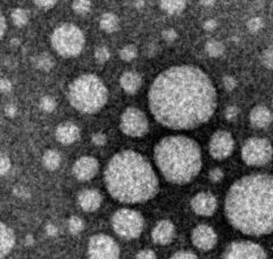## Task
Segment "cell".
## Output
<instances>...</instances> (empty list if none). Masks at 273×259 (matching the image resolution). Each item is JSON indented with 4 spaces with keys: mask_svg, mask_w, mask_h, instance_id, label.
<instances>
[{
    "mask_svg": "<svg viewBox=\"0 0 273 259\" xmlns=\"http://www.w3.org/2000/svg\"><path fill=\"white\" fill-rule=\"evenodd\" d=\"M148 102L151 114L161 125L175 130L194 129L213 115L216 91L203 70L175 65L154 80Z\"/></svg>",
    "mask_w": 273,
    "mask_h": 259,
    "instance_id": "cell-1",
    "label": "cell"
},
{
    "mask_svg": "<svg viewBox=\"0 0 273 259\" xmlns=\"http://www.w3.org/2000/svg\"><path fill=\"white\" fill-rule=\"evenodd\" d=\"M225 215L245 234L273 232V177L254 174L237 181L225 197Z\"/></svg>",
    "mask_w": 273,
    "mask_h": 259,
    "instance_id": "cell-2",
    "label": "cell"
},
{
    "mask_svg": "<svg viewBox=\"0 0 273 259\" xmlns=\"http://www.w3.org/2000/svg\"><path fill=\"white\" fill-rule=\"evenodd\" d=\"M104 178L109 194L123 203L146 202L158 192L153 167L134 151L116 153L106 167Z\"/></svg>",
    "mask_w": 273,
    "mask_h": 259,
    "instance_id": "cell-3",
    "label": "cell"
},
{
    "mask_svg": "<svg viewBox=\"0 0 273 259\" xmlns=\"http://www.w3.org/2000/svg\"><path fill=\"white\" fill-rule=\"evenodd\" d=\"M154 156L162 174L174 184H187L201 168L199 146L186 136L165 137L156 145Z\"/></svg>",
    "mask_w": 273,
    "mask_h": 259,
    "instance_id": "cell-4",
    "label": "cell"
},
{
    "mask_svg": "<svg viewBox=\"0 0 273 259\" xmlns=\"http://www.w3.org/2000/svg\"><path fill=\"white\" fill-rule=\"evenodd\" d=\"M107 89L95 74H83L69 88V99L74 109L83 113H95L107 102Z\"/></svg>",
    "mask_w": 273,
    "mask_h": 259,
    "instance_id": "cell-5",
    "label": "cell"
},
{
    "mask_svg": "<svg viewBox=\"0 0 273 259\" xmlns=\"http://www.w3.org/2000/svg\"><path fill=\"white\" fill-rule=\"evenodd\" d=\"M84 35L73 24L59 25L52 34V45L56 52L64 57H74L82 52L84 47Z\"/></svg>",
    "mask_w": 273,
    "mask_h": 259,
    "instance_id": "cell-6",
    "label": "cell"
},
{
    "mask_svg": "<svg viewBox=\"0 0 273 259\" xmlns=\"http://www.w3.org/2000/svg\"><path fill=\"white\" fill-rule=\"evenodd\" d=\"M112 224L114 231L124 238L138 237L144 228V218L139 212L131 209H121L116 211Z\"/></svg>",
    "mask_w": 273,
    "mask_h": 259,
    "instance_id": "cell-7",
    "label": "cell"
},
{
    "mask_svg": "<svg viewBox=\"0 0 273 259\" xmlns=\"http://www.w3.org/2000/svg\"><path fill=\"white\" fill-rule=\"evenodd\" d=\"M272 146L264 138H249L242 146V159L249 166H263L272 158Z\"/></svg>",
    "mask_w": 273,
    "mask_h": 259,
    "instance_id": "cell-8",
    "label": "cell"
},
{
    "mask_svg": "<svg viewBox=\"0 0 273 259\" xmlns=\"http://www.w3.org/2000/svg\"><path fill=\"white\" fill-rule=\"evenodd\" d=\"M88 255L89 259H120V248L110 236L97 234L90 238Z\"/></svg>",
    "mask_w": 273,
    "mask_h": 259,
    "instance_id": "cell-9",
    "label": "cell"
},
{
    "mask_svg": "<svg viewBox=\"0 0 273 259\" xmlns=\"http://www.w3.org/2000/svg\"><path fill=\"white\" fill-rule=\"evenodd\" d=\"M121 130L131 137H141L148 131V120L143 111L128 108L121 116Z\"/></svg>",
    "mask_w": 273,
    "mask_h": 259,
    "instance_id": "cell-10",
    "label": "cell"
},
{
    "mask_svg": "<svg viewBox=\"0 0 273 259\" xmlns=\"http://www.w3.org/2000/svg\"><path fill=\"white\" fill-rule=\"evenodd\" d=\"M223 259H267L261 246L251 241L232 242L225 249Z\"/></svg>",
    "mask_w": 273,
    "mask_h": 259,
    "instance_id": "cell-11",
    "label": "cell"
},
{
    "mask_svg": "<svg viewBox=\"0 0 273 259\" xmlns=\"http://www.w3.org/2000/svg\"><path fill=\"white\" fill-rule=\"evenodd\" d=\"M234 151V138L224 130L216 131L210 142V152L215 159H225Z\"/></svg>",
    "mask_w": 273,
    "mask_h": 259,
    "instance_id": "cell-12",
    "label": "cell"
},
{
    "mask_svg": "<svg viewBox=\"0 0 273 259\" xmlns=\"http://www.w3.org/2000/svg\"><path fill=\"white\" fill-rule=\"evenodd\" d=\"M216 233L207 225L197 226L193 232L194 245L201 250H211L216 245Z\"/></svg>",
    "mask_w": 273,
    "mask_h": 259,
    "instance_id": "cell-13",
    "label": "cell"
},
{
    "mask_svg": "<svg viewBox=\"0 0 273 259\" xmlns=\"http://www.w3.org/2000/svg\"><path fill=\"white\" fill-rule=\"evenodd\" d=\"M98 171V162L93 156H82L74 164L73 174L79 181L94 178Z\"/></svg>",
    "mask_w": 273,
    "mask_h": 259,
    "instance_id": "cell-14",
    "label": "cell"
},
{
    "mask_svg": "<svg viewBox=\"0 0 273 259\" xmlns=\"http://www.w3.org/2000/svg\"><path fill=\"white\" fill-rule=\"evenodd\" d=\"M191 208L197 215L211 216L216 209V199L213 194L207 192L198 193L191 200Z\"/></svg>",
    "mask_w": 273,
    "mask_h": 259,
    "instance_id": "cell-15",
    "label": "cell"
},
{
    "mask_svg": "<svg viewBox=\"0 0 273 259\" xmlns=\"http://www.w3.org/2000/svg\"><path fill=\"white\" fill-rule=\"evenodd\" d=\"M174 231L173 223L170 221H161L153 230L151 237L157 245H169L174 236Z\"/></svg>",
    "mask_w": 273,
    "mask_h": 259,
    "instance_id": "cell-16",
    "label": "cell"
},
{
    "mask_svg": "<svg viewBox=\"0 0 273 259\" xmlns=\"http://www.w3.org/2000/svg\"><path fill=\"white\" fill-rule=\"evenodd\" d=\"M79 205L85 211H95L102 205L103 197L96 190H85L79 194Z\"/></svg>",
    "mask_w": 273,
    "mask_h": 259,
    "instance_id": "cell-17",
    "label": "cell"
},
{
    "mask_svg": "<svg viewBox=\"0 0 273 259\" xmlns=\"http://www.w3.org/2000/svg\"><path fill=\"white\" fill-rule=\"evenodd\" d=\"M80 130L78 126L72 123H64L59 125L56 129V138L62 144L69 145L74 143L79 138Z\"/></svg>",
    "mask_w": 273,
    "mask_h": 259,
    "instance_id": "cell-18",
    "label": "cell"
},
{
    "mask_svg": "<svg viewBox=\"0 0 273 259\" xmlns=\"http://www.w3.org/2000/svg\"><path fill=\"white\" fill-rule=\"evenodd\" d=\"M251 124L256 127V128H265L269 126L272 121V114L270 110L265 108V106H256L252 110L251 115Z\"/></svg>",
    "mask_w": 273,
    "mask_h": 259,
    "instance_id": "cell-19",
    "label": "cell"
},
{
    "mask_svg": "<svg viewBox=\"0 0 273 259\" xmlns=\"http://www.w3.org/2000/svg\"><path fill=\"white\" fill-rule=\"evenodd\" d=\"M120 84L125 93L134 94L141 87V77L133 71H128L121 75Z\"/></svg>",
    "mask_w": 273,
    "mask_h": 259,
    "instance_id": "cell-20",
    "label": "cell"
},
{
    "mask_svg": "<svg viewBox=\"0 0 273 259\" xmlns=\"http://www.w3.org/2000/svg\"><path fill=\"white\" fill-rule=\"evenodd\" d=\"M0 235H2V249H0V256L2 258L6 257L15 245V234L12 231V228L6 226V224L2 223V231H0Z\"/></svg>",
    "mask_w": 273,
    "mask_h": 259,
    "instance_id": "cell-21",
    "label": "cell"
},
{
    "mask_svg": "<svg viewBox=\"0 0 273 259\" xmlns=\"http://www.w3.org/2000/svg\"><path fill=\"white\" fill-rule=\"evenodd\" d=\"M187 0H160L161 7L169 14H179L186 7Z\"/></svg>",
    "mask_w": 273,
    "mask_h": 259,
    "instance_id": "cell-22",
    "label": "cell"
},
{
    "mask_svg": "<svg viewBox=\"0 0 273 259\" xmlns=\"http://www.w3.org/2000/svg\"><path fill=\"white\" fill-rule=\"evenodd\" d=\"M100 28L106 32H114L119 29V18L113 13H105L100 17Z\"/></svg>",
    "mask_w": 273,
    "mask_h": 259,
    "instance_id": "cell-23",
    "label": "cell"
},
{
    "mask_svg": "<svg viewBox=\"0 0 273 259\" xmlns=\"http://www.w3.org/2000/svg\"><path fill=\"white\" fill-rule=\"evenodd\" d=\"M42 162L46 168L49 170H55L60 165V155L57 151L49 150L43 154Z\"/></svg>",
    "mask_w": 273,
    "mask_h": 259,
    "instance_id": "cell-24",
    "label": "cell"
},
{
    "mask_svg": "<svg viewBox=\"0 0 273 259\" xmlns=\"http://www.w3.org/2000/svg\"><path fill=\"white\" fill-rule=\"evenodd\" d=\"M33 63L39 70L49 71L54 67V59L47 53H41L33 58Z\"/></svg>",
    "mask_w": 273,
    "mask_h": 259,
    "instance_id": "cell-25",
    "label": "cell"
},
{
    "mask_svg": "<svg viewBox=\"0 0 273 259\" xmlns=\"http://www.w3.org/2000/svg\"><path fill=\"white\" fill-rule=\"evenodd\" d=\"M205 50L211 57H219L224 52V46L217 40H210L205 45Z\"/></svg>",
    "mask_w": 273,
    "mask_h": 259,
    "instance_id": "cell-26",
    "label": "cell"
},
{
    "mask_svg": "<svg viewBox=\"0 0 273 259\" xmlns=\"http://www.w3.org/2000/svg\"><path fill=\"white\" fill-rule=\"evenodd\" d=\"M12 19L16 27H23L29 21V13L23 8H16L12 13Z\"/></svg>",
    "mask_w": 273,
    "mask_h": 259,
    "instance_id": "cell-27",
    "label": "cell"
},
{
    "mask_svg": "<svg viewBox=\"0 0 273 259\" xmlns=\"http://www.w3.org/2000/svg\"><path fill=\"white\" fill-rule=\"evenodd\" d=\"M72 8L77 14L84 15L89 13L91 8V3L90 0H74V3L72 4Z\"/></svg>",
    "mask_w": 273,
    "mask_h": 259,
    "instance_id": "cell-28",
    "label": "cell"
},
{
    "mask_svg": "<svg viewBox=\"0 0 273 259\" xmlns=\"http://www.w3.org/2000/svg\"><path fill=\"white\" fill-rule=\"evenodd\" d=\"M120 56L125 62H130V61H132L136 56V48L133 45H126L125 47L121 49Z\"/></svg>",
    "mask_w": 273,
    "mask_h": 259,
    "instance_id": "cell-29",
    "label": "cell"
},
{
    "mask_svg": "<svg viewBox=\"0 0 273 259\" xmlns=\"http://www.w3.org/2000/svg\"><path fill=\"white\" fill-rule=\"evenodd\" d=\"M69 230L72 234H79V233L83 230L82 220L77 216L71 217L69 221Z\"/></svg>",
    "mask_w": 273,
    "mask_h": 259,
    "instance_id": "cell-30",
    "label": "cell"
},
{
    "mask_svg": "<svg viewBox=\"0 0 273 259\" xmlns=\"http://www.w3.org/2000/svg\"><path fill=\"white\" fill-rule=\"evenodd\" d=\"M40 106L44 111V112H53V111L56 109V102L50 96H44L40 101Z\"/></svg>",
    "mask_w": 273,
    "mask_h": 259,
    "instance_id": "cell-31",
    "label": "cell"
},
{
    "mask_svg": "<svg viewBox=\"0 0 273 259\" xmlns=\"http://www.w3.org/2000/svg\"><path fill=\"white\" fill-rule=\"evenodd\" d=\"M262 63L267 69L273 70V46L264 50V53L262 54Z\"/></svg>",
    "mask_w": 273,
    "mask_h": 259,
    "instance_id": "cell-32",
    "label": "cell"
},
{
    "mask_svg": "<svg viewBox=\"0 0 273 259\" xmlns=\"http://www.w3.org/2000/svg\"><path fill=\"white\" fill-rule=\"evenodd\" d=\"M110 56L109 54V50L104 47V46H102V47H98L97 49H96L95 52V57H96V61L99 63H105L106 61H107Z\"/></svg>",
    "mask_w": 273,
    "mask_h": 259,
    "instance_id": "cell-33",
    "label": "cell"
},
{
    "mask_svg": "<svg viewBox=\"0 0 273 259\" xmlns=\"http://www.w3.org/2000/svg\"><path fill=\"white\" fill-rule=\"evenodd\" d=\"M247 28L251 32H257L263 28V21L260 17H253L249 19L248 23H247Z\"/></svg>",
    "mask_w": 273,
    "mask_h": 259,
    "instance_id": "cell-34",
    "label": "cell"
},
{
    "mask_svg": "<svg viewBox=\"0 0 273 259\" xmlns=\"http://www.w3.org/2000/svg\"><path fill=\"white\" fill-rule=\"evenodd\" d=\"M9 169H11V160L6 154H2V158H0V174L3 176L6 175Z\"/></svg>",
    "mask_w": 273,
    "mask_h": 259,
    "instance_id": "cell-35",
    "label": "cell"
},
{
    "mask_svg": "<svg viewBox=\"0 0 273 259\" xmlns=\"http://www.w3.org/2000/svg\"><path fill=\"white\" fill-rule=\"evenodd\" d=\"M170 259H198L195 253L189 251H179L175 255L172 256Z\"/></svg>",
    "mask_w": 273,
    "mask_h": 259,
    "instance_id": "cell-36",
    "label": "cell"
},
{
    "mask_svg": "<svg viewBox=\"0 0 273 259\" xmlns=\"http://www.w3.org/2000/svg\"><path fill=\"white\" fill-rule=\"evenodd\" d=\"M34 4L37 5V6L44 8V9H48L50 7H53L55 4L57 3V0H33Z\"/></svg>",
    "mask_w": 273,
    "mask_h": 259,
    "instance_id": "cell-37",
    "label": "cell"
},
{
    "mask_svg": "<svg viewBox=\"0 0 273 259\" xmlns=\"http://www.w3.org/2000/svg\"><path fill=\"white\" fill-rule=\"evenodd\" d=\"M239 113V110L238 108H236V106H229L225 110V118L228 120H234L237 115Z\"/></svg>",
    "mask_w": 273,
    "mask_h": 259,
    "instance_id": "cell-38",
    "label": "cell"
},
{
    "mask_svg": "<svg viewBox=\"0 0 273 259\" xmlns=\"http://www.w3.org/2000/svg\"><path fill=\"white\" fill-rule=\"evenodd\" d=\"M135 259H156V255L153 250H141Z\"/></svg>",
    "mask_w": 273,
    "mask_h": 259,
    "instance_id": "cell-39",
    "label": "cell"
},
{
    "mask_svg": "<svg viewBox=\"0 0 273 259\" xmlns=\"http://www.w3.org/2000/svg\"><path fill=\"white\" fill-rule=\"evenodd\" d=\"M223 85L226 90H232V89H235L237 83L234 78L230 77V75H225V77L223 78Z\"/></svg>",
    "mask_w": 273,
    "mask_h": 259,
    "instance_id": "cell-40",
    "label": "cell"
},
{
    "mask_svg": "<svg viewBox=\"0 0 273 259\" xmlns=\"http://www.w3.org/2000/svg\"><path fill=\"white\" fill-rule=\"evenodd\" d=\"M163 38H164L168 43L174 42V40L176 39V32L174 31L173 29H166L165 31L163 32Z\"/></svg>",
    "mask_w": 273,
    "mask_h": 259,
    "instance_id": "cell-41",
    "label": "cell"
},
{
    "mask_svg": "<svg viewBox=\"0 0 273 259\" xmlns=\"http://www.w3.org/2000/svg\"><path fill=\"white\" fill-rule=\"evenodd\" d=\"M106 136L103 134V133H97V134H95L93 136V142H94V144L96 145H98V146H103L105 145L106 143Z\"/></svg>",
    "mask_w": 273,
    "mask_h": 259,
    "instance_id": "cell-42",
    "label": "cell"
},
{
    "mask_svg": "<svg viewBox=\"0 0 273 259\" xmlns=\"http://www.w3.org/2000/svg\"><path fill=\"white\" fill-rule=\"evenodd\" d=\"M210 178L213 182H219L223 178V172H222L221 169L215 168L210 172Z\"/></svg>",
    "mask_w": 273,
    "mask_h": 259,
    "instance_id": "cell-43",
    "label": "cell"
},
{
    "mask_svg": "<svg viewBox=\"0 0 273 259\" xmlns=\"http://www.w3.org/2000/svg\"><path fill=\"white\" fill-rule=\"evenodd\" d=\"M0 89H2L3 93H8L12 89V84L8 79H2V83H0Z\"/></svg>",
    "mask_w": 273,
    "mask_h": 259,
    "instance_id": "cell-44",
    "label": "cell"
},
{
    "mask_svg": "<svg viewBox=\"0 0 273 259\" xmlns=\"http://www.w3.org/2000/svg\"><path fill=\"white\" fill-rule=\"evenodd\" d=\"M16 112H17L16 106L13 104H8L6 108H5V113H6V115L9 116V118H13V116H15Z\"/></svg>",
    "mask_w": 273,
    "mask_h": 259,
    "instance_id": "cell-45",
    "label": "cell"
},
{
    "mask_svg": "<svg viewBox=\"0 0 273 259\" xmlns=\"http://www.w3.org/2000/svg\"><path fill=\"white\" fill-rule=\"evenodd\" d=\"M215 28H216V21H214V19H209V21H206L204 23V29L209 30V31H212V30H214Z\"/></svg>",
    "mask_w": 273,
    "mask_h": 259,
    "instance_id": "cell-46",
    "label": "cell"
},
{
    "mask_svg": "<svg viewBox=\"0 0 273 259\" xmlns=\"http://www.w3.org/2000/svg\"><path fill=\"white\" fill-rule=\"evenodd\" d=\"M46 232H47L49 235H56L57 234V227L53 224H48L47 227H46Z\"/></svg>",
    "mask_w": 273,
    "mask_h": 259,
    "instance_id": "cell-47",
    "label": "cell"
},
{
    "mask_svg": "<svg viewBox=\"0 0 273 259\" xmlns=\"http://www.w3.org/2000/svg\"><path fill=\"white\" fill-rule=\"evenodd\" d=\"M0 22H2V37L5 35V32H6V29H7V24H6V18L3 15L2 17H0Z\"/></svg>",
    "mask_w": 273,
    "mask_h": 259,
    "instance_id": "cell-48",
    "label": "cell"
},
{
    "mask_svg": "<svg viewBox=\"0 0 273 259\" xmlns=\"http://www.w3.org/2000/svg\"><path fill=\"white\" fill-rule=\"evenodd\" d=\"M200 4L203 5V6H206V7H210V6H213L215 0H199Z\"/></svg>",
    "mask_w": 273,
    "mask_h": 259,
    "instance_id": "cell-49",
    "label": "cell"
},
{
    "mask_svg": "<svg viewBox=\"0 0 273 259\" xmlns=\"http://www.w3.org/2000/svg\"><path fill=\"white\" fill-rule=\"evenodd\" d=\"M134 5H135L136 8H141L144 6V2H143V0H136Z\"/></svg>",
    "mask_w": 273,
    "mask_h": 259,
    "instance_id": "cell-50",
    "label": "cell"
},
{
    "mask_svg": "<svg viewBox=\"0 0 273 259\" xmlns=\"http://www.w3.org/2000/svg\"><path fill=\"white\" fill-rule=\"evenodd\" d=\"M32 242H33V238H32V236H31V235L27 236V245H28V243H29V245H30V243H32Z\"/></svg>",
    "mask_w": 273,
    "mask_h": 259,
    "instance_id": "cell-51",
    "label": "cell"
}]
</instances>
